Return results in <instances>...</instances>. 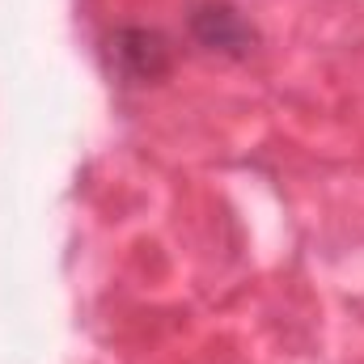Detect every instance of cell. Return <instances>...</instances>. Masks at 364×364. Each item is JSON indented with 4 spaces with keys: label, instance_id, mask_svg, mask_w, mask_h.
Here are the masks:
<instances>
[{
    "label": "cell",
    "instance_id": "1",
    "mask_svg": "<svg viewBox=\"0 0 364 364\" xmlns=\"http://www.w3.org/2000/svg\"><path fill=\"white\" fill-rule=\"evenodd\" d=\"M191 34L199 47L220 55H250L255 47V26L229 0H199L191 9Z\"/></svg>",
    "mask_w": 364,
    "mask_h": 364
},
{
    "label": "cell",
    "instance_id": "2",
    "mask_svg": "<svg viewBox=\"0 0 364 364\" xmlns=\"http://www.w3.org/2000/svg\"><path fill=\"white\" fill-rule=\"evenodd\" d=\"M110 55L119 64V73L127 81H157L170 73V38L161 30H144V26H127L110 38Z\"/></svg>",
    "mask_w": 364,
    "mask_h": 364
}]
</instances>
